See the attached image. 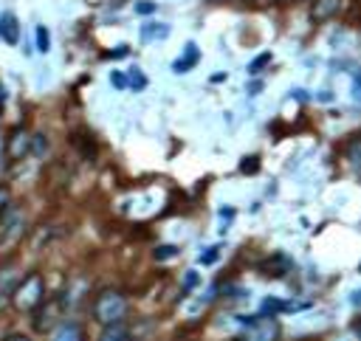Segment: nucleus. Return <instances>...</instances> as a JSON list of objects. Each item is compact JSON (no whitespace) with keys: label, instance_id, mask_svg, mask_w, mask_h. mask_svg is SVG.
Masks as SVG:
<instances>
[{"label":"nucleus","instance_id":"f03ea898","mask_svg":"<svg viewBox=\"0 0 361 341\" xmlns=\"http://www.w3.org/2000/svg\"><path fill=\"white\" fill-rule=\"evenodd\" d=\"M42 299H45V279H42L39 271H31V273L20 276V282L14 285L11 307L20 310V313H34Z\"/></svg>","mask_w":361,"mask_h":341},{"label":"nucleus","instance_id":"a211bd4d","mask_svg":"<svg viewBox=\"0 0 361 341\" xmlns=\"http://www.w3.org/2000/svg\"><path fill=\"white\" fill-rule=\"evenodd\" d=\"M8 206H11V192H8L6 186H0V214H3Z\"/></svg>","mask_w":361,"mask_h":341},{"label":"nucleus","instance_id":"2eb2a0df","mask_svg":"<svg viewBox=\"0 0 361 341\" xmlns=\"http://www.w3.org/2000/svg\"><path fill=\"white\" fill-rule=\"evenodd\" d=\"M31 152H34V155H39V158H42V155H45V152H48V141H45V138H42V135H31Z\"/></svg>","mask_w":361,"mask_h":341},{"label":"nucleus","instance_id":"6ab92c4d","mask_svg":"<svg viewBox=\"0 0 361 341\" xmlns=\"http://www.w3.org/2000/svg\"><path fill=\"white\" fill-rule=\"evenodd\" d=\"M110 82H113L116 87H127V82H124V73H113V76H110Z\"/></svg>","mask_w":361,"mask_h":341},{"label":"nucleus","instance_id":"f257e3e1","mask_svg":"<svg viewBox=\"0 0 361 341\" xmlns=\"http://www.w3.org/2000/svg\"><path fill=\"white\" fill-rule=\"evenodd\" d=\"M130 313V304H127V296L116 287H102L90 304V316L93 321H99L102 327H110V324H121Z\"/></svg>","mask_w":361,"mask_h":341},{"label":"nucleus","instance_id":"f3484780","mask_svg":"<svg viewBox=\"0 0 361 341\" xmlns=\"http://www.w3.org/2000/svg\"><path fill=\"white\" fill-rule=\"evenodd\" d=\"M268 62H271V54H259V56H257V59L248 65V70H251V73H257V70H259V68H265Z\"/></svg>","mask_w":361,"mask_h":341},{"label":"nucleus","instance_id":"aec40b11","mask_svg":"<svg viewBox=\"0 0 361 341\" xmlns=\"http://www.w3.org/2000/svg\"><path fill=\"white\" fill-rule=\"evenodd\" d=\"M214 256H217V251L212 248V251H206V254H200V262H203V265H212V259H214Z\"/></svg>","mask_w":361,"mask_h":341},{"label":"nucleus","instance_id":"9b49d317","mask_svg":"<svg viewBox=\"0 0 361 341\" xmlns=\"http://www.w3.org/2000/svg\"><path fill=\"white\" fill-rule=\"evenodd\" d=\"M99 341H133V333L124 324H110V327H104Z\"/></svg>","mask_w":361,"mask_h":341},{"label":"nucleus","instance_id":"423d86ee","mask_svg":"<svg viewBox=\"0 0 361 341\" xmlns=\"http://www.w3.org/2000/svg\"><path fill=\"white\" fill-rule=\"evenodd\" d=\"M31 152V135L23 127H14L8 141H6V158L8 161H23Z\"/></svg>","mask_w":361,"mask_h":341},{"label":"nucleus","instance_id":"dca6fc26","mask_svg":"<svg viewBox=\"0 0 361 341\" xmlns=\"http://www.w3.org/2000/svg\"><path fill=\"white\" fill-rule=\"evenodd\" d=\"M37 48H39V51H48V48H51V39H48V28H45V25L37 28Z\"/></svg>","mask_w":361,"mask_h":341},{"label":"nucleus","instance_id":"39448f33","mask_svg":"<svg viewBox=\"0 0 361 341\" xmlns=\"http://www.w3.org/2000/svg\"><path fill=\"white\" fill-rule=\"evenodd\" d=\"M23 225H25L23 209L8 206V209L0 214V248H3V245H8L11 240H17V234L23 231Z\"/></svg>","mask_w":361,"mask_h":341},{"label":"nucleus","instance_id":"1a4fd4ad","mask_svg":"<svg viewBox=\"0 0 361 341\" xmlns=\"http://www.w3.org/2000/svg\"><path fill=\"white\" fill-rule=\"evenodd\" d=\"M51 341H82V327L76 321H59L51 330Z\"/></svg>","mask_w":361,"mask_h":341},{"label":"nucleus","instance_id":"6e6552de","mask_svg":"<svg viewBox=\"0 0 361 341\" xmlns=\"http://www.w3.org/2000/svg\"><path fill=\"white\" fill-rule=\"evenodd\" d=\"M341 3L344 0H313L310 3V20L313 23H324V20L336 17L341 11Z\"/></svg>","mask_w":361,"mask_h":341},{"label":"nucleus","instance_id":"4468645a","mask_svg":"<svg viewBox=\"0 0 361 341\" xmlns=\"http://www.w3.org/2000/svg\"><path fill=\"white\" fill-rule=\"evenodd\" d=\"M127 76H130V87H133V90H144V87H147V76H144L138 68H133Z\"/></svg>","mask_w":361,"mask_h":341},{"label":"nucleus","instance_id":"5701e85b","mask_svg":"<svg viewBox=\"0 0 361 341\" xmlns=\"http://www.w3.org/2000/svg\"><path fill=\"white\" fill-rule=\"evenodd\" d=\"M172 254H175V248H158V251H155L158 259H161V256H172Z\"/></svg>","mask_w":361,"mask_h":341},{"label":"nucleus","instance_id":"0eeeda50","mask_svg":"<svg viewBox=\"0 0 361 341\" xmlns=\"http://www.w3.org/2000/svg\"><path fill=\"white\" fill-rule=\"evenodd\" d=\"M20 282V273L14 265H3L0 268V310L11 302V293H14V285Z\"/></svg>","mask_w":361,"mask_h":341},{"label":"nucleus","instance_id":"393cba45","mask_svg":"<svg viewBox=\"0 0 361 341\" xmlns=\"http://www.w3.org/2000/svg\"><path fill=\"white\" fill-rule=\"evenodd\" d=\"M259 3H279V0H259Z\"/></svg>","mask_w":361,"mask_h":341},{"label":"nucleus","instance_id":"f8f14e48","mask_svg":"<svg viewBox=\"0 0 361 341\" xmlns=\"http://www.w3.org/2000/svg\"><path fill=\"white\" fill-rule=\"evenodd\" d=\"M169 34V25L166 23H147L144 28H141V37H144V42H152V39H164Z\"/></svg>","mask_w":361,"mask_h":341},{"label":"nucleus","instance_id":"7ed1b4c3","mask_svg":"<svg viewBox=\"0 0 361 341\" xmlns=\"http://www.w3.org/2000/svg\"><path fill=\"white\" fill-rule=\"evenodd\" d=\"M279 335H282V327L271 313L251 316L240 330V341H279Z\"/></svg>","mask_w":361,"mask_h":341},{"label":"nucleus","instance_id":"4be33fe9","mask_svg":"<svg viewBox=\"0 0 361 341\" xmlns=\"http://www.w3.org/2000/svg\"><path fill=\"white\" fill-rule=\"evenodd\" d=\"M135 8H138V11H144V14H147V11H155V3H138V6H135Z\"/></svg>","mask_w":361,"mask_h":341},{"label":"nucleus","instance_id":"412c9836","mask_svg":"<svg viewBox=\"0 0 361 341\" xmlns=\"http://www.w3.org/2000/svg\"><path fill=\"white\" fill-rule=\"evenodd\" d=\"M3 341H31L28 335H20V333H11V335H6Z\"/></svg>","mask_w":361,"mask_h":341},{"label":"nucleus","instance_id":"9d476101","mask_svg":"<svg viewBox=\"0 0 361 341\" xmlns=\"http://www.w3.org/2000/svg\"><path fill=\"white\" fill-rule=\"evenodd\" d=\"M0 37H3L8 45H14L17 37H20V23H17V17H14L11 11H6V14L0 17Z\"/></svg>","mask_w":361,"mask_h":341},{"label":"nucleus","instance_id":"b1692460","mask_svg":"<svg viewBox=\"0 0 361 341\" xmlns=\"http://www.w3.org/2000/svg\"><path fill=\"white\" fill-rule=\"evenodd\" d=\"M3 101H6V87L0 85V110H3Z\"/></svg>","mask_w":361,"mask_h":341},{"label":"nucleus","instance_id":"ddd939ff","mask_svg":"<svg viewBox=\"0 0 361 341\" xmlns=\"http://www.w3.org/2000/svg\"><path fill=\"white\" fill-rule=\"evenodd\" d=\"M195 62H197V48L189 42V45H186V56H183V62H175L172 68H175V70H189Z\"/></svg>","mask_w":361,"mask_h":341},{"label":"nucleus","instance_id":"20e7f679","mask_svg":"<svg viewBox=\"0 0 361 341\" xmlns=\"http://www.w3.org/2000/svg\"><path fill=\"white\" fill-rule=\"evenodd\" d=\"M59 316H62V299L59 296H51V299H42L34 310V330L37 333H45V330H54L59 324Z\"/></svg>","mask_w":361,"mask_h":341}]
</instances>
